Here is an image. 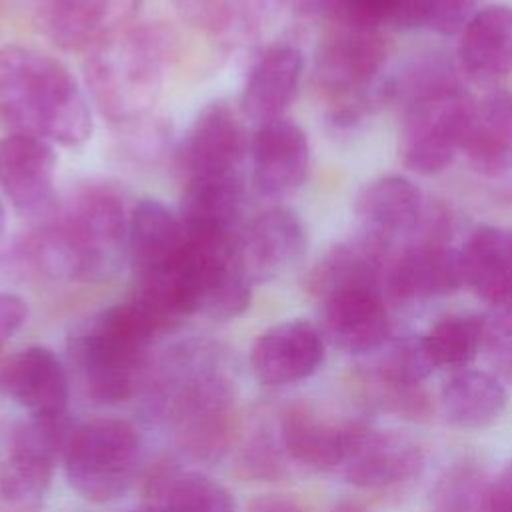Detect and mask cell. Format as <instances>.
Instances as JSON below:
<instances>
[{
	"label": "cell",
	"instance_id": "cell-1",
	"mask_svg": "<svg viewBox=\"0 0 512 512\" xmlns=\"http://www.w3.org/2000/svg\"><path fill=\"white\" fill-rule=\"evenodd\" d=\"M130 212L124 194L112 184H80L34 220L16 256L54 280H108L128 262Z\"/></svg>",
	"mask_w": 512,
	"mask_h": 512
},
{
	"label": "cell",
	"instance_id": "cell-2",
	"mask_svg": "<svg viewBox=\"0 0 512 512\" xmlns=\"http://www.w3.org/2000/svg\"><path fill=\"white\" fill-rule=\"evenodd\" d=\"M0 126L8 134L76 148L92 136V114L86 94L60 60L6 44L0 48Z\"/></svg>",
	"mask_w": 512,
	"mask_h": 512
},
{
	"label": "cell",
	"instance_id": "cell-3",
	"mask_svg": "<svg viewBox=\"0 0 512 512\" xmlns=\"http://www.w3.org/2000/svg\"><path fill=\"white\" fill-rule=\"evenodd\" d=\"M178 54V36L164 24L126 26L96 44L84 62L88 94L110 122L142 120L158 102Z\"/></svg>",
	"mask_w": 512,
	"mask_h": 512
},
{
	"label": "cell",
	"instance_id": "cell-4",
	"mask_svg": "<svg viewBox=\"0 0 512 512\" xmlns=\"http://www.w3.org/2000/svg\"><path fill=\"white\" fill-rule=\"evenodd\" d=\"M166 332L136 302L126 300L84 320L70 334V354L86 392L108 404L128 400L146 368L152 340Z\"/></svg>",
	"mask_w": 512,
	"mask_h": 512
},
{
	"label": "cell",
	"instance_id": "cell-5",
	"mask_svg": "<svg viewBox=\"0 0 512 512\" xmlns=\"http://www.w3.org/2000/svg\"><path fill=\"white\" fill-rule=\"evenodd\" d=\"M310 292L320 302L322 330L348 354L378 352L390 338V316L384 304L380 274L354 266L310 272Z\"/></svg>",
	"mask_w": 512,
	"mask_h": 512
},
{
	"label": "cell",
	"instance_id": "cell-6",
	"mask_svg": "<svg viewBox=\"0 0 512 512\" xmlns=\"http://www.w3.org/2000/svg\"><path fill=\"white\" fill-rule=\"evenodd\" d=\"M140 454V436L130 422L92 418L72 430L64 454L66 478L82 498L112 502L132 486Z\"/></svg>",
	"mask_w": 512,
	"mask_h": 512
},
{
	"label": "cell",
	"instance_id": "cell-7",
	"mask_svg": "<svg viewBox=\"0 0 512 512\" xmlns=\"http://www.w3.org/2000/svg\"><path fill=\"white\" fill-rule=\"evenodd\" d=\"M72 424L64 414L30 416L10 436L0 464V512H40L56 462L66 454Z\"/></svg>",
	"mask_w": 512,
	"mask_h": 512
},
{
	"label": "cell",
	"instance_id": "cell-8",
	"mask_svg": "<svg viewBox=\"0 0 512 512\" xmlns=\"http://www.w3.org/2000/svg\"><path fill=\"white\" fill-rule=\"evenodd\" d=\"M474 102L454 84H440L412 98L400 130V156L416 174H436L462 152Z\"/></svg>",
	"mask_w": 512,
	"mask_h": 512
},
{
	"label": "cell",
	"instance_id": "cell-9",
	"mask_svg": "<svg viewBox=\"0 0 512 512\" xmlns=\"http://www.w3.org/2000/svg\"><path fill=\"white\" fill-rule=\"evenodd\" d=\"M384 60L386 44L376 28L336 24L320 40L314 56V82L334 100L336 124L356 118L358 104L374 84Z\"/></svg>",
	"mask_w": 512,
	"mask_h": 512
},
{
	"label": "cell",
	"instance_id": "cell-10",
	"mask_svg": "<svg viewBox=\"0 0 512 512\" xmlns=\"http://www.w3.org/2000/svg\"><path fill=\"white\" fill-rule=\"evenodd\" d=\"M188 380L180 384L174 398L178 434L198 454L214 452L222 446L230 426V390L204 348L182 350Z\"/></svg>",
	"mask_w": 512,
	"mask_h": 512
},
{
	"label": "cell",
	"instance_id": "cell-11",
	"mask_svg": "<svg viewBox=\"0 0 512 512\" xmlns=\"http://www.w3.org/2000/svg\"><path fill=\"white\" fill-rule=\"evenodd\" d=\"M250 140L244 124L228 102L206 104L176 150L184 180L244 174Z\"/></svg>",
	"mask_w": 512,
	"mask_h": 512
},
{
	"label": "cell",
	"instance_id": "cell-12",
	"mask_svg": "<svg viewBox=\"0 0 512 512\" xmlns=\"http://www.w3.org/2000/svg\"><path fill=\"white\" fill-rule=\"evenodd\" d=\"M422 230L386 260L384 290L398 300H428L464 286L458 248L426 230V218Z\"/></svg>",
	"mask_w": 512,
	"mask_h": 512
},
{
	"label": "cell",
	"instance_id": "cell-13",
	"mask_svg": "<svg viewBox=\"0 0 512 512\" xmlns=\"http://www.w3.org/2000/svg\"><path fill=\"white\" fill-rule=\"evenodd\" d=\"M422 462V450L412 438L396 430L352 422L340 468L346 480L358 488L386 490L416 478Z\"/></svg>",
	"mask_w": 512,
	"mask_h": 512
},
{
	"label": "cell",
	"instance_id": "cell-14",
	"mask_svg": "<svg viewBox=\"0 0 512 512\" xmlns=\"http://www.w3.org/2000/svg\"><path fill=\"white\" fill-rule=\"evenodd\" d=\"M250 182L266 200H278L302 186L310 170V142L290 118L280 116L256 124L248 148Z\"/></svg>",
	"mask_w": 512,
	"mask_h": 512
},
{
	"label": "cell",
	"instance_id": "cell-15",
	"mask_svg": "<svg viewBox=\"0 0 512 512\" xmlns=\"http://www.w3.org/2000/svg\"><path fill=\"white\" fill-rule=\"evenodd\" d=\"M234 252L250 282L278 278L306 252L304 224L290 208L272 206L242 224Z\"/></svg>",
	"mask_w": 512,
	"mask_h": 512
},
{
	"label": "cell",
	"instance_id": "cell-16",
	"mask_svg": "<svg viewBox=\"0 0 512 512\" xmlns=\"http://www.w3.org/2000/svg\"><path fill=\"white\" fill-rule=\"evenodd\" d=\"M56 154L52 144L24 134L0 140V190L12 208L30 220L46 216L56 204Z\"/></svg>",
	"mask_w": 512,
	"mask_h": 512
},
{
	"label": "cell",
	"instance_id": "cell-17",
	"mask_svg": "<svg viewBox=\"0 0 512 512\" xmlns=\"http://www.w3.org/2000/svg\"><path fill=\"white\" fill-rule=\"evenodd\" d=\"M142 0H34L42 32L64 50H92L126 28Z\"/></svg>",
	"mask_w": 512,
	"mask_h": 512
},
{
	"label": "cell",
	"instance_id": "cell-18",
	"mask_svg": "<svg viewBox=\"0 0 512 512\" xmlns=\"http://www.w3.org/2000/svg\"><path fill=\"white\" fill-rule=\"evenodd\" d=\"M246 204L244 174L184 180L178 216L192 240L234 244Z\"/></svg>",
	"mask_w": 512,
	"mask_h": 512
},
{
	"label": "cell",
	"instance_id": "cell-19",
	"mask_svg": "<svg viewBox=\"0 0 512 512\" xmlns=\"http://www.w3.org/2000/svg\"><path fill=\"white\" fill-rule=\"evenodd\" d=\"M324 362V336L306 320L266 328L250 348V368L264 386H286L312 376Z\"/></svg>",
	"mask_w": 512,
	"mask_h": 512
},
{
	"label": "cell",
	"instance_id": "cell-20",
	"mask_svg": "<svg viewBox=\"0 0 512 512\" xmlns=\"http://www.w3.org/2000/svg\"><path fill=\"white\" fill-rule=\"evenodd\" d=\"M354 212L360 232L390 248L394 240L416 234L426 218V204L410 178L386 174L362 186Z\"/></svg>",
	"mask_w": 512,
	"mask_h": 512
},
{
	"label": "cell",
	"instance_id": "cell-21",
	"mask_svg": "<svg viewBox=\"0 0 512 512\" xmlns=\"http://www.w3.org/2000/svg\"><path fill=\"white\" fill-rule=\"evenodd\" d=\"M0 396L30 416L64 414L68 406L66 370L50 348L28 346L0 358Z\"/></svg>",
	"mask_w": 512,
	"mask_h": 512
},
{
	"label": "cell",
	"instance_id": "cell-22",
	"mask_svg": "<svg viewBox=\"0 0 512 512\" xmlns=\"http://www.w3.org/2000/svg\"><path fill=\"white\" fill-rule=\"evenodd\" d=\"M372 370L376 400L392 414L420 420L430 412V398L422 388L424 378L434 370L422 338L388 342L378 350Z\"/></svg>",
	"mask_w": 512,
	"mask_h": 512
},
{
	"label": "cell",
	"instance_id": "cell-23",
	"mask_svg": "<svg viewBox=\"0 0 512 512\" xmlns=\"http://www.w3.org/2000/svg\"><path fill=\"white\" fill-rule=\"evenodd\" d=\"M188 248V234L178 214L158 198H140L130 212L128 264L142 280L176 264Z\"/></svg>",
	"mask_w": 512,
	"mask_h": 512
},
{
	"label": "cell",
	"instance_id": "cell-24",
	"mask_svg": "<svg viewBox=\"0 0 512 512\" xmlns=\"http://www.w3.org/2000/svg\"><path fill=\"white\" fill-rule=\"evenodd\" d=\"M304 72V56L290 42L270 44L248 70L240 110L256 124L284 116Z\"/></svg>",
	"mask_w": 512,
	"mask_h": 512
},
{
	"label": "cell",
	"instance_id": "cell-25",
	"mask_svg": "<svg viewBox=\"0 0 512 512\" xmlns=\"http://www.w3.org/2000/svg\"><path fill=\"white\" fill-rule=\"evenodd\" d=\"M284 0H172L176 14L198 34L242 46L256 40Z\"/></svg>",
	"mask_w": 512,
	"mask_h": 512
},
{
	"label": "cell",
	"instance_id": "cell-26",
	"mask_svg": "<svg viewBox=\"0 0 512 512\" xmlns=\"http://www.w3.org/2000/svg\"><path fill=\"white\" fill-rule=\"evenodd\" d=\"M458 252L462 284L496 308L512 300V228L480 226Z\"/></svg>",
	"mask_w": 512,
	"mask_h": 512
},
{
	"label": "cell",
	"instance_id": "cell-27",
	"mask_svg": "<svg viewBox=\"0 0 512 512\" xmlns=\"http://www.w3.org/2000/svg\"><path fill=\"white\" fill-rule=\"evenodd\" d=\"M462 152L482 176L512 170V92L496 90L474 102Z\"/></svg>",
	"mask_w": 512,
	"mask_h": 512
},
{
	"label": "cell",
	"instance_id": "cell-28",
	"mask_svg": "<svg viewBox=\"0 0 512 512\" xmlns=\"http://www.w3.org/2000/svg\"><path fill=\"white\" fill-rule=\"evenodd\" d=\"M458 58L476 80H496L512 72V6L476 10L460 30Z\"/></svg>",
	"mask_w": 512,
	"mask_h": 512
},
{
	"label": "cell",
	"instance_id": "cell-29",
	"mask_svg": "<svg viewBox=\"0 0 512 512\" xmlns=\"http://www.w3.org/2000/svg\"><path fill=\"white\" fill-rule=\"evenodd\" d=\"M350 424L330 422L298 404L288 408L280 420V442L292 460L314 470H334L342 466Z\"/></svg>",
	"mask_w": 512,
	"mask_h": 512
},
{
	"label": "cell",
	"instance_id": "cell-30",
	"mask_svg": "<svg viewBox=\"0 0 512 512\" xmlns=\"http://www.w3.org/2000/svg\"><path fill=\"white\" fill-rule=\"evenodd\" d=\"M440 406L452 426L484 428L502 414L506 390L494 374L462 368L442 384Z\"/></svg>",
	"mask_w": 512,
	"mask_h": 512
},
{
	"label": "cell",
	"instance_id": "cell-31",
	"mask_svg": "<svg viewBox=\"0 0 512 512\" xmlns=\"http://www.w3.org/2000/svg\"><path fill=\"white\" fill-rule=\"evenodd\" d=\"M146 498L150 512H236L230 492L194 470H158L148 482Z\"/></svg>",
	"mask_w": 512,
	"mask_h": 512
},
{
	"label": "cell",
	"instance_id": "cell-32",
	"mask_svg": "<svg viewBox=\"0 0 512 512\" xmlns=\"http://www.w3.org/2000/svg\"><path fill=\"white\" fill-rule=\"evenodd\" d=\"M484 340L486 318L478 314L444 316L422 336L424 350L434 368H464L476 358Z\"/></svg>",
	"mask_w": 512,
	"mask_h": 512
},
{
	"label": "cell",
	"instance_id": "cell-33",
	"mask_svg": "<svg viewBox=\"0 0 512 512\" xmlns=\"http://www.w3.org/2000/svg\"><path fill=\"white\" fill-rule=\"evenodd\" d=\"M476 0H402L392 22L438 34L460 32L474 14Z\"/></svg>",
	"mask_w": 512,
	"mask_h": 512
},
{
	"label": "cell",
	"instance_id": "cell-34",
	"mask_svg": "<svg viewBox=\"0 0 512 512\" xmlns=\"http://www.w3.org/2000/svg\"><path fill=\"white\" fill-rule=\"evenodd\" d=\"M472 470L450 472L436 490L438 512H484L488 486Z\"/></svg>",
	"mask_w": 512,
	"mask_h": 512
},
{
	"label": "cell",
	"instance_id": "cell-35",
	"mask_svg": "<svg viewBox=\"0 0 512 512\" xmlns=\"http://www.w3.org/2000/svg\"><path fill=\"white\" fill-rule=\"evenodd\" d=\"M484 348L496 374L512 384V300L498 306L492 318H486Z\"/></svg>",
	"mask_w": 512,
	"mask_h": 512
},
{
	"label": "cell",
	"instance_id": "cell-36",
	"mask_svg": "<svg viewBox=\"0 0 512 512\" xmlns=\"http://www.w3.org/2000/svg\"><path fill=\"white\" fill-rule=\"evenodd\" d=\"M28 316L26 302L16 296L2 292L0 294V350L10 342V338L22 328Z\"/></svg>",
	"mask_w": 512,
	"mask_h": 512
},
{
	"label": "cell",
	"instance_id": "cell-37",
	"mask_svg": "<svg viewBox=\"0 0 512 512\" xmlns=\"http://www.w3.org/2000/svg\"><path fill=\"white\" fill-rule=\"evenodd\" d=\"M484 512H512V464L488 486Z\"/></svg>",
	"mask_w": 512,
	"mask_h": 512
},
{
	"label": "cell",
	"instance_id": "cell-38",
	"mask_svg": "<svg viewBox=\"0 0 512 512\" xmlns=\"http://www.w3.org/2000/svg\"><path fill=\"white\" fill-rule=\"evenodd\" d=\"M250 512H306L296 500L280 494H264L250 502Z\"/></svg>",
	"mask_w": 512,
	"mask_h": 512
},
{
	"label": "cell",
	"instance_id": "cell-39",
	"mask_svg": "<svg viewBox=\"0 0 512 512\" xmlns=\"http://www.w3.org/2000/svg\"><path fill=\"white\" fill-rule=\"evenodd\" d=\"M2 230H4V210H2V204H0V236H2Z\"/></svg>",
	"mask_w": 512,
	"mask_h": 512
},
{
	"label": "cell",
	"instance_id": "cell-40",
	"mask_svg": "<svg viewBox=\"0 0 512 512\" xmlns=\"http://www.w3.org/2000/svg\"><path fill=\"white\" fill-rule=\"evenodd\" d=\"M140 512H150V510H140Z\"/></svg>",
	"mask_w": 512,
	"mask_h": 512
}]
</instances>
